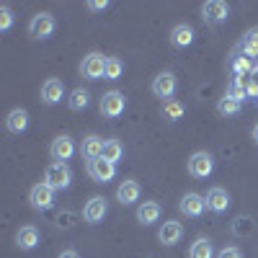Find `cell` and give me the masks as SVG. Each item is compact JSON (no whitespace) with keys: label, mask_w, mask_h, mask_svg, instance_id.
Listing matches in <instances>:
<instances>
[{"label":"cell","mask_w":258,"mask_h":258,"mask_svg":"<svg viewBox=\"0 0 258 258\" xmlns=\"http://www.w3.org/2000/svg\"><path fill=\"white\" fill-rule=\"evenodd\" d=\"M44 183H49L54 191H64L73 183V173L64 163H49L44 170Z\"/></svg>","instance_id":"6da1fadb"},{"label":"cell","mask_w":258,"mask_h":258,"mask_svg":"<svg viewBox=\"0 0 258 258\" xmlns=\"http://www.w3.org/2000/svg\"><path fill=\"white\" fill-rule=\"evenodd\" d=\"M124 109H126L124 93H119V91L103 93V98H101V114H103L106 119H119V116L124 114Z\"/></svg>","instance_id":"7a4b0ae2"},{"label":"cell","mask_w":258,"mask_h":258,"mask_svg":"<svg viewBox=\"0 0 258 258\" xmlns=\"http://www.w3.org/2000/svg\"><path fill=\"white\" fill-rule=\"evenodd\" d=\"M212 170H214V158L209 153H204V150L202 153H194L188 158V173L194 178H209Z\"/></svg>","instance_id":"3957f363"},{"label":"cell","mask_w":258,"mask_h":258,"mask_svg":"<svg viewBox=\"0 0 258 258\" xmlns=\"http://www.w3.org/2000/svg\"><path fill=\"white\" fill-rule=\"evenodd\" d=\"M106 59H109V57H103L101 52H91L88 57L83 59V64H80L83 78H88V80L103 78V75H106Z\"/></svg>","instance_id":"277c9868"},{"label":"cell","mask_w":258,"mask_h":258,"mask_svg":"<svg viewBox=\"0 0 258 258\" xmlns=\"http://www.w3.org/2000/svg\"><path fill=\"white\" fill-rule=\"evenodd\" d=\"M227 16H230V6L222 3V0H209V3L202 6V18L209 26H220L222 21H227Z\"/></svg>","instance_id":"5b68a950"},{"label":"cell","mask_w":258,"mask_h":258,"mask_svg":"<svg viewBox=\"0 0 258 258\" xmlns=\"http://www.w3.org/2000/svg\"><path fill=\"white\" fill-rule=\"evenodd\" d=\"M31 39H49L54 34V16L52 13H36L29 24Z\"/></svg>","instance_id":"8992f818"},{"label":"cell","mask_w":258,"mask_h":258,"mask_svg":"<svg viewBox=\"0 0 258 258\" xmlns=\"http://www.w3.org/2000/svg\"><path fill=\"white\" fill-rule=\"evenodd\" d=\"M29 202H31V207L34 209H39V212H44V209H49L52 204H54V188L49 186V183H36L34 188H31V194H29Z\"/></svg>","instance_id":"52a82bcc"},{"label":"cell","mask_w":258,"mask_h":258,"mask_svg":"<svg viewBox=\"0 0 258 258\" xmlns=\"http://www.w3.org/2000/svg\"><path fill=\"white\" fill-rule=\"evenodd\" d=\"M88 173H91V178H93L96 183H109V181L116 176V163L103 160V158L91 160V163H88Z\"/></svg>","instance_id":"ba28073f"},{"label":"cell","mask_w":258,"mask_h":258,"mask_svg":"<svg viewBox=\"0 0 258 258\" xmlns=\"http://www.w3.org/2000/svg\"><path fill=\"white\" fill-rule=\"evenodd\" d=\"M106 212H109V204H106V199H103V197H91L88 204L83 207V220L88 222V225H98V222H103Z\"/></svg>","instance_id":"9c48e42d"},{"label":"cell","mask_w":258,"mask_h":258,"mask_svg":"<svg viewBox=\"0 0 258 258\" xmlns=\"http://www.w3.org/2000/svg\"><path fill=\"white\" fill-rule=\"evenodd\" d=\"M176 88H178V83H176V75H173V73H160V75L153 80V93H155L158 98H163V101L173 98Z\"/></svg>","instance_id":"30bf717a"},{"label":"cell","mask_w":258,"mask_h":258,"mask_svg":"<svg viewBox=\"0 0 258 258\" xmlns=\"http://www.w3.org/2000/svg\"><path fill=\"white\" fill-rule=\"evenodd\" d=\"M49 153H52L54 163H64V160H70V158H73V153H75V142H73V137H68V135L54 137V140H52V147H49Z\"/></svg>","instance_id":"8fae6325"},{"label":"cell","mask_w":258,"mask_h":258,"mask_svg":"<svg viewBox=\"0 0 258 258\" xmlns=\"http://www.w3.org/2000/svg\"><path fill=\"white\" fill-rule=\"evenodd\" d=\"M178 209L186 214V217H202L204 209H207V199L202 197V194H186V197L178 202Z\"/></svg>","instance_id":"7c38bea8"},{"label":"cell","mask_w":258,"mask_h":258,"mask_svg":"<svg viewBox=\"0 0 258 258\" xmlns=\"http://www.w3.org/2000/svg\"><path fill=\"white\" fill-rule=\"evenodd\" d=\"M204 199H207V209H212L214 214H222V212H227V207H230V194H227L222 186L209 188Z\"/></svg>","instance_id":"4fadbf2b"},{"label":"cell","mask_w":258,"mask_h":258,"mask_svg":"<svg viewBox=\"0 0 258 258\" xmlns=\"http://www.w3.org/2000/svg\"><path fill=\"white\" fill-rule=\"evenodd\" d=\"M181 238H183V225H181V222H176V220L163 222V225H160V230H158V240H160L163 245H176Z\"/></svg>","instance_id":"5bb4252c"},{"label":"cell","mask_w":258,"mask_h":258,"mask_svg":"<svg viewBox=\"0 0 258 258\" xmlns=\"http://www.w3.org/2000/svg\"><path fill=\"white\" fill-rule=\"evenodd\" d=\"M62 96H64V85H62L59 78H49V80L41 83V101H44V103H49V106L59 103Z\"/></svg>","instance_id":"9a60e30c"},{"label":"cell","mask_w":258,"mask_h":258,"mask_svg":"<svg viewBox=\"0 0 258 258\" xmlns=\"http://www.w3.org/2000/svg\"><path fill=\"white\" fill-rule=\"evenodd\" d=\"M140 194H142L140 183L129 178V181H121V183H119V188H116V199L126 207V204H135V202H140Z\"/></svg>","instance_id":"2e32d148"},{"label":"cell","mask_w":258,"mask_h":258,"mask_svg":"<svg viewBox=\"0 0 258 258\" xmlns=\"http://www.w3.org/2000/svg\"><path fill=\"white\" fill-rule=\"evenodd\" d=\"M103 140L98 137V135H91V137H85L83 140V147H80V153H83V158L85 160H98V158H103Z\"/></svg>","instance_id":"e0dca14e"},{"label":"cell","mask_w":258,"mask_h":258,"mask_svg":"<svg viewBox=\"0 0 258 258\" xmlns=\"http://www.w3.org/2000/svg\"><path fill=\"white\" fill-rule=\"evenodd\" d=\"M16 245L21 250H34L39 245V230L34 225H26V227H21L16 232Z\"/></svg>","instance_id":"ac0fdd59"},{"label":"cell","mask_w":258,"mask_h":258,"mask_svg":"<svg viewBox=\"0 0 258 258\" xmlns=\"http://www.w3.org/2000/svg\"><path fill=\"white\" fill-rule=\"evenodd\" d=\"M137 220L142 225H155L160 220V204L158 202H142L137 207Z\"/></svg>","instance_id":"d6986e66"},{"label":"cell","mask_w":258,"mask_h":258,"mask_svg":"<svg viewBox=\"0 0 258 258\" xmlns=\"http://www.w3.org/2000/svg\"><path fill=\"white\" fill-rule=\"evenodd\" d=\"M191 41H194V29L188 24H178L173 31H170V44L178 47V49L191 47Z\"/></svg>","instance_id":"ffe728a7"},{"label":"cell","mask_w":258,"mask_h":258,"mask_svg":"<svg viewBox=\"0 0 258 258\" xmlns=\"http://www.w3.org/2000/svg\"><path fill=\"white\" fill-rule=\"evenodd\" d=\"M6 126H8V132L13 135H21V132H26V126H29V114L24 109H13L6 119Z\"/></svg>","instance_id":"44dd1931"},{"label":"cell","mask_w":258,"mask_h":258,"mask_svg":"<svg viewBox=\"0 0 258 258\" xmlns=\"http://www.w3.org/2000/svg\"><path fill=\"white\" fill-rule=\"evenodd\" d=\"M230 70H232V78H245L248 73H253V62L245 54H235L230 62Z\"/></svg>","instance_id":"7402d4cb"},{"label":"cell","mask_w":258,"mask_h":258,"mask_svg":"<svg viewBox=\"0 0 258 258\" xmlns=\"http://www.w3.org/2000/svg\"><path fill=\"white\" fill-rule=\"evenodd\" d=\"M188 258H214V248L207 238H197L191 243V250H188Z\"/></svg>","instance_id":"603a6c76"},{"label":"cell","mask_w":258,"mask_h":258,"mask_svg":"<svg viewBox=\"0 0 258 258\" xmlns=\"http://www.w3.org/2000/svg\"><path fill=\"white\" fill-rule=\"evenodd\" d=\"M68 103H70L73 111H83V109H88V103H91V93L85 91V88H75V91L70 93Z\"/></svg>","instance_id":"cb8c5ba5"},{"label":"cell","mask_w":258,"mask_h":258,"mask_svg":"<svg viewBox=\"0 0 258 258\" xmlns=\"http://www.w3.org/2000/svg\"><path fill=\"white\" fill-rule=\"evenodd\" d=\"M121 155H124V145L119 140H106V145H103V160L116 163V160H121Z\"/></svg>","instance_id":"d4e9b609"},{"label":"cell","mask_w":258,"mask_h":258,"mask_svg":"<svg viewBox=\"0 0 258 258\" xmlns=\"http://www.w3.org/2000/svg\"><path fill=\"white\" fill-rule=\"evenodd\" d=\"M240 49H243L245 57H258V29H250V31L243 36Z\"/></svg>","instance_id":"484cf974"},{"label":"cell","mask_w":258,"mask_h":258,"mask_svg":"<svg viewBox=\"0 0 258 258\" xmlns=\"http://www.w3.org/2000/svg\"><path fill=\"white\" fill-rule=\"evenodd\" d=\"M163 116H165L168 121H178V119L183 116V103L176 101V98L165 101V106H163Z\"/></svg>","instance_id":"4316f807"},{"label":"cell","mask_w":258,"mask_h":258,"mask_svg":"<svg viewBox=\"0 0 258 258\" xmlns=\"http://www.w3.org/2000/svg\"><path fill=\"white\" fill-rule=\"evenodd\" d=\"M217 114H222V116H235V114H240V101H235V98H230V96L220 98Z\"/></svg>","instance_id":"83f0119b"},{"label":"cell","mask_w":258,"mask_h":258,"mask_svg":"<svg viewBox=\"0 0 258 258\" xmlns=\"http://www.w3.org/2000/svg\"><path fill=\"white\" fill-rule=\"evenodd\" d=\"M225 96H230V98H235V101H240V103H243V98H248L243 78H232L230 85H227V93H225Z\"/></svg>","instance_id":"f1b7e54d"},{"label":"cell","mask_w":258,"mask_h":258,"mask_svg":"<svg viewBox=\"0 0 258 258\" xmlns=\"http://www.w3.org/2000/svg\"><path fill=\"white\" fill-rule=\"evenodd\" d=\"M121 70H124V64H121V59L119 57H109L106 59V80H119L121 78Z\"/></svg>","instance_id":"f546056e"},{"label":"cell","mask_w":258,"mask_h":258,"mask_svg":"<svg viewBox=\"0 0 258 258\" xmlns=\"http://www.w3.org/2000/svg\"><path fill=\"white\" fill-rule=\"evenodd\" d=\"M11 26H13V13L8 6H3L0 8V31H8Z\"/></svg>","instance_id":"4dcf8cb0"},{"label":"cell","mask_w":258,"mask_h":258,"mask_svg":"<svg viewBox=\"0 0 258 258\" xmlns=\"http://www.w3.org/2000/svg\"><path fill=\"white\" fill-rule=\"evenodd\" d=\"M217 258H243V253H240L238 248H222V250L217 253Z\"/></svg>","instance_id":"1f68e13d"},{"label":"cell","mask_w":258,"mask_h":258,"mask_svg":"<svg viewBox=\"0 0 258 258\" xmlns=\"http://www.w3.org/2000/svg\"><path fill=\"white\" fill-rule=\"evenodd\" d=\"M245 93H248V98H258V83L248 80L245 83Z\"/></svg>","instance_id":"d6a6232c"},{"label":"cell","mask_w":258,"mask_h":258,"mask_svg":"<svg viewBox=\"0 0 258 258\" xmlns=\"http://www.w3.org/2000/svg\"><path fill=\"white\" fill-rule=\"evenodd\" d=\"M88 8L91 11H106V8H109V3H106V0H91Z\"/></svg>","instance_id":"836d02e7"},{"label":"cell","mask_w":258,"mask_h":258,"mask_svg":"<svg viewBox=\"0 0 258 258\" xmlns=\"http://www.w3.org/2000/svg\"><path fill=\"white\" fill-rule=\"evenodd\" d=\"M57 258H80V255H78L75 250H62V253H59Z\"/></svg>","instance_id":"e575fe53"},{"label":"cell","mask_w":258,"mask_h":258,"mask_svg":"<svg viewBox=\"0 0 258 258\" xmlns=\"http://www.w3.org/2000/svg\"><path fill=\"white\" fill-rule=\"evenodd\" d=\"M253 140H255V145H258V124L253 126Z\"/></svg>","instance_id":"d590c367"},{"label":"cell","mask_w":258,"mask_h":258,"mask_svg":"<svg viewBox=\"0 0 258 258\" xmlns=\"http://www.w3.org/2000/svg\"><path fill=\"white\" fill-rule=\"evenodd\" d=\"M255 103H258V98H255Z\"/></svg>","instance_id":"8d00e7d4"}]
</instances>
